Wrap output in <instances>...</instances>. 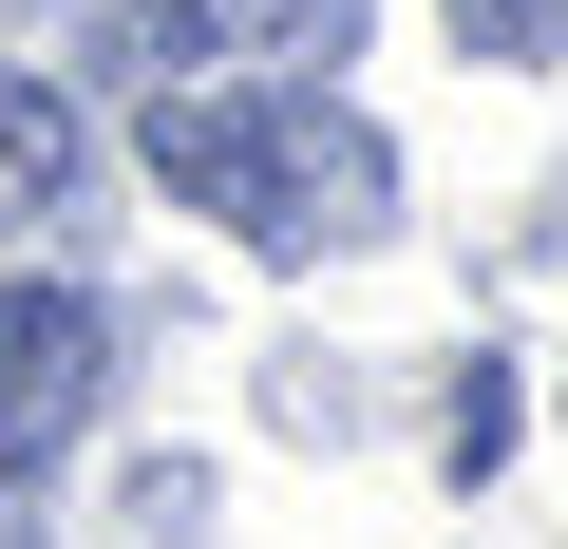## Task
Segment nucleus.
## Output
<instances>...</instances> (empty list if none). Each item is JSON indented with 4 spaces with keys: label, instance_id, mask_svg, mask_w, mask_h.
Listing matches in <instances>:
<instances>
[{
    "label": "nucleus",
    "instance_id": "f257e3e1",
    "mask_svg": "<svg viewBox=\"0 0 568 549\" xmlns=\"http://www.w3.org/2000/svg\"><path fill=\"white\" fill-rule=\"evenodd\" d=\"M398 227V152L323 95H265V190H246V246H361Z\"/></svg>",
    "mask_w": 568,
    "mask_h": 549
},
{
    "label": "nucleus",
    "instance_id": "f03ea898",
    "mask_svg": "<svg viewBox=\"0 0 568 549\" xmlns=\"http://www.w3.org/2000/svg\"><path fill=\"white\" fill-rule=\"evenodd\" d=\"M95 379H114V323L77 285H0V474H39L95 417Z\"/></svg>",
    "mask_w": 568,
    "mask_h": 549
},
{
    "label": "nucleus",
    "instance_id": "7ed1b4c3",
    "mask_svg": "<svg viewBox=\"0 0 568 549\" xmlns=\"http://www.w3.org/2000/svg\"><path fill=\"white\" fill-rule=\"evenodd\" d=\"M152 190H190V209L246 227V190H265V95H152Z\"/></svg>",
    "mask_w": 568,
    "mask_h": 549
},
{
    "label": "nucleus",
    "instance_id": "20e7f679",
    "mask_svg": "<svg viewBox=\"0 0 568 549\" xmlns=\"http://www.w3.org/2000/svg\"><path fill=\"white\" fill-rule=\"evenodd\" d=\"M77 209V95L58 77H0V227Z\"/></svg>",
    "mask_w": 568,
    "mask_h": 549
},
{
    "label": "nucleus",
    "instance_id": "39448f33",
    "mask_svg": "<svg viewBox=\"0 0 568 549\" xmlns=\"http://www.w3.org/2000/svg\"><path fill=\"white\" fill-rule=\"evenodd\" d=\"M209 39H227V0H95V58H114V77H152V95H171Z\"/></svg>",
    "mask_w": 568,
    "mask_h": 549
},
{
    "label": "nucleus",
    "instance_id": "423d86ee",
    "mask_svg": "<svg viewBox=\"0 0 568 549\" xmlns=\"http://www.w3.org/2000/svg\"><path fill=\"white\" fill-rule=\"evenodd\" d=\"M436 455H455V474H493V455H511V379H493V360L455 379V417H436Z\"/></svg>",
    "mask_w": 568,
    "mask_h": 549
},
{
    "label": "nucleus",
    "instance_id": "0eeeda50",
    "mask_svg": "<svg viewBox=\"0 0 568 549\" xmlns=\"http://www.w3.org/2000/svg\"><path fill=\"white\" fill-rule=\"evenodd\" d=\"M455 39L474 58H549V0H455Z\"/></svg>",
    "mask_w": 568,
    "mask_h": 549
},
{
    "label": "nucleus",
    "instance_id": "6e6552de",
    "mask_svg": "<svg viewBox=\"0 0 568 549\" xmlns=\"http://www.w3.org/2000/svg\"><path fill=\"white\" fill-rule=\"evenodd\" d=\"M0 549H39V511H20V474H0Z\"/></svg>",
    "mask_w": 568,
    "mask_h": 549
}]
</instances>
